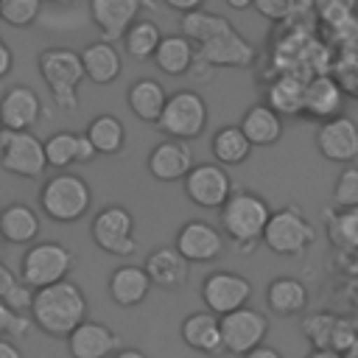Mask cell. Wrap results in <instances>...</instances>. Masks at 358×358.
Instances as JSON below:
<instances>
[{
    "label": "cell",
    "mask_w": 358,
    "mask_h": 358,
    "mask_svg": "<svg viewBox=\"0 0 358 358\" xmlns=\"http://www.w3.org/2000/svg\"><path fill=\"white\" fill-rule=\"evenodd\" d=\"M87 296L78 282L62 280L34 291L28 316L34 327H39L50 338H67L87 319Z\"/></svg>",
    "instance_id": "obj_1"
},
{
    "label": "cell",
    "mask_w": 358,
    "mask_h": 358,
    "mask_svg": "<svg viewBox=\"0 0 358 358\" xmlns=\"http://www.w3.org/2000/svg\"><path fill=\"white\" fill-rule=\"evenodd\" d=\"M268 201L260 193L252 190H235L221 207H218V224H221V235L235 246L238 255H249L266 224H268Z\"/></svg>",
    "instance_id": "obj_2"
},
{
    "label": "cell",
    "mask_w": 358,
    "mask_h": 358,
    "mask_svg": "<svg viewBox=\"0 0 358 358\" xmlns=\"http://www.w3.org/2000/svg\"><path fill=\"white\" fill-rule=\"evenodd\" d=\"M36 67H39L45 87L50 90L53 103L62 112H76L78 109V84L84 81L78 50L62 48V45L45 48L36 56Z\"/></svg>",
    "instance_id": "obj_3"
},
{
    "label": "cell",
    "mask_w": 358,
    "mask_h": 358,
    "mask_svg": "<svg viewBox=\"0 0 358 358\" xmlns=\"http://www.w3.org/2000/svg\"><path fill=\"white\" fill-rule=\"evenodd\" d=\"M92 187L84 176L59 171L39 187V210L56 224H76L90 213Z\"/></svg>",
    "instance_id": "obj_4"
},
{
    "label": "cell",
    "mask_w": 358,
    "mask_h": 358,
    "mask_svg": "<svg viewBox=\"0 0 358 358\" xmlns=\"http://www.w3.org/2000/svg\"><path fill=\"white\" fill-rule=\"evenodd\" d=\"M73 266H76V255L64 243H59V241H39V243H31L25 249L17 274H20V280L31 291H39L45 285L67 280Z\"/></svg>",
    "instance_id": "obj_5"
},
{
    "label": "cell",
    "mask_w": 358,
    "mask_h": 358,
    "mask_svg": "<svg viewBox=\"0 0 358 358\" xmlns=\"http://www.w3.org/2000/svg\"><path fill=\"white\" fill-rule=\"evenodd\" d=\"M260 241L274 255L299 257L313 246L316 229H313V224L305 218V213L299 207H280V210H274L268 215V224H266Z\"/></svg>",
    "instance_id": "obj_6"
},
{
    "label": "cell",
    "mask_w": 358,
    "mask_h": 358,
    "mask_svg": "<svg viewBox=\"0 0 358 358\" xmlns=\"http://www.w3.org/2000/svg\"><path fill=\"white\" fill-rule=\"evenodd\" d=\"M157 126L171 140L187 143V140L199 137L207 126V101L193 90H176L173 95H168Z\"/></svg>",
    "instance_id": "obj_7"
},
{
    "label": "cell",
    "mask_w": 358,
    "mask_h": 358,
    "mask_svg": "<svg viewBox=\"0 0 358 358\" xmlns=\"http://www.w3.org/2000/svg\"><path fill=\"white\" fill-rule=\"evenodd\" d=\"M90 235L95 241V246L106 255L115 257H129L137 252V238H134V218L126 207L120 204H109L103 210H98L92 215L90 224Z\"/></svg>",
    "instance_id": "obj_8"
},
{
    "label": "cell",
    "mask_w": 358,
    "mask_h": 358,
    "mask_svg": "<svg viewBox=\"0 0 358 358\" xmlns=\"http://www.w3.org/2000/svg\"><path fill=\"white\" fill-rule=\"evenodd\" d=\"M0 168L20 179H39L48 171L42 140L34 131L0 134Z\"/></svg>",
    "instance_id": "obj_9"
},
{
    "label": "cell",
    "mask_w": 358,
    "mask_h": 358,
    "mask_svg": "<svg viewBox=\"0 0 358 358\" xmlns=\"http://www.w3.org/2000/svg\"><path fill=\"white\" fill-rule=\"evenodd\" d=\"M221 327V347L232 355H246L249 350L260 347L268 336V316L255 308H238L227 316H218Z\"/></svg>",
    "instance_id": "obj_10"
},
{
    "label": "cell",
    "mask_w": 358,
    "mask_h": 358,
    "mask_svg": "<svg viewBox=\"0 0 358 358\" xmlns=\"http://www.w3.org/2000/svg\"><path fill=\"white\" fill-rule=\"evenodd\" d=\"M252 282L243 274L235 271H213L204 277L201 282V302L210 313L215 316H227L238 308H246L252 299Z\"/></svg>",
    "instance_id": "obj_11"
},
{
    "label": "cell",
    "mask_w": 358,
    "mask_h": 358,
    "mask_svg": "<svg viewBox=\"0 0 358 358\" xmlns=\"http://www.w3.org/2000/svg\"><path fill=\"white\" fill-rule=\"evenodd\" d=\"M173 249L187 263H215L227 252V238L221 235L218 227H213L201 218H190L179 227Z\"/></svg>",
    "instance_id": "obj_12"
},
{
    "label": "cell",
    "mask_w": 358,
    "mask_h": 358,
    "mask_svg": "<svg viewBox=\"0 0 358 358\" xmlns=\"http://www.w3.org/2000/svg\"><path fill=\"white\" fill-rule=\"evenodd\" d=\"M182 182H185L187 199L204 210H218L232 196V179H229L227 168H221L218 162L193 165Z\"/></svg>",
    "instance_id": "obj_13"
},
{
    "label": "cell",
    "mask_w": 358,
    "mask_h": 358,
    "mask_svg": "<svg viewBox=\"0 0 358 358\" xmlns=\"http://www.w3.org/2000/svg\"><path fill=\"white\" fill-rule=\"evenodd\" d=\"M196 59L207 67H249L255 62V48L246 36H241L232 25L196 45Z\"/></svg>",
    "instance_id": "obj_14"
},
{
    "label": "cell",
    "mask_w": 358,
    "mask_h": 358,
    "mask_svg": "<svg viewBox=\"0 0 358 358\" xmlns=\"http://www.w3.org/2000/svg\"><path fill=\"white\" fill-rule=\"evenodd\" d=\"M316 148L327 162L352 165L358 159V123L347 115L322 120L316 129Z\"/></svg>",
    "instance_id": "obj_15"
},
{
    "label": "cell",
    "mask_w": 358,
    "mask_h": 358,
    "mask_svg": "<svg viewBox=\"0 0 358 358\" xmlns=\"http://www.w3.org/2000/svg\"><path fill=\"white\" fill-rule=\"evenodd\" d=\"M143 0H90V20L101 34V42L115 45L126 28L140 17Z\"/></svg>",
    "instance_id": "obj_16"
},
{
    "label": "cell",
    "mask_w": 358,
    "mask_h": 358,
    "mask_svg": "<svg viewBox=\"0 0 358 358\" xmlns=\"http://www.w3.org/2000/svg\"><path fill=\"white\" fill-rule=\"evenodd\" d=\"M39 117H42V101L31 87L14 84L3 92V98H0L3 131H34Z\"/></svg>",
    "instance_id": "obj_17"
},
{
    "label": "cell",
    "mask_w": 358,
    "mask_h": 358,
    "mask_svg": "<svg viewBox=\"0 0 358 358\" xmlns=\"http://www.w3.org/2000/svg\"><path fill=\"white\" fill-rule=\"evenodd\" d=\"M148 173L159 182H179L193 168V151L185 140H162L148 151Z\"/></svg>",
    "instance_id": "obj_18"
},
{
    "label": "cell",
    "mask_w": 358,
    "mask_h": 358,
    "mask_svg": "<svg viewBox=\"0 0 358 358\" xmlns=\"http://www.w3.org/2000/svg\"><path fill=\"white\" fill-rule=\"evenodd\" d=\"M67 350L73 358H109L112 352L120 350V336L103 322L84 319L67 336Z\"/></svg>",
    "instance_id": "obj_19"
},
{
    "label": "cell",
    "mask_w": 358,
    "mask_h": 358,
    "mask_svg": "<svg viewBox=\"0 0 358 358\" xmlns=\"http://www.w3.org/2000/svg\"><path fill=\"white\" fill-rule=\"evenodd\" d=\"M344 103V90L338 84V78L319 73L313 78L305 81V95H302V115L308 117H319V120H330L341 112Z\"/></svg>",
    "instance_id": "obj_20"
},
{
    "label": "cell",
    "mask_w": 358,
    "mask_h": 358,
    "mask_svg": "<svg viewBox=\"0 0 358 358\" xmlns=\"http://www.w3.org/2000/svg\"><path fill=\"white\" fill-rule=\"evenodd\" d=\"M143 271L148 274L151 285L162 288V291H176L187 282L190 277V263L173 249V246H157L154 252H148Z\"/></svg>",
    "instance_id": "obj_21"
},
{
    "label": "cell",
    "mask_w": 358,
    "mask_h": 358,
    "mask_svg": "<svg viewBox=\"0 0 358 358\" xmlns=\"http://www.w3.org/2000/svg\"><path fill=\"white\" fill-rule=\"evenodd\" d=\"M81 70H84V78H90L92 84L98 87H106L112 81H117L120 70H123V59H120V50L109 42H90L81 53Z\"/></svg>",
    "instance_id": "obj_22"
},
{
    "label": "cell",
    "mask_w": 358,
    "mask_h": 358,
    "mask_svg": "<svg viewBox=\"0 0 358 358\" xmlns=\"http://www.w3.org/2000/svg\"><path fill=\"white\" fill-rule=\"evenodd\" d=\"M179 336H182V341H185L190 350H196V352H204V355H218V352H224L218 316L210 313V310H196V313L185 316V322H182V327H179Z\"/></svg>",
    "instance_id": "obj_23"
},
{
    "label": "cell",
    "mask_w": 358,
    "mask_h": 358,
    "mask_svg": "<svg viewBox=\"0 0 358 358\" xmlns=\"http://www.w3.org/2000/svg\"><path fill=\"white\" fill-rule=\"evenodd\" d=\"M151 291V280L148 274L143 271V266H117L112 274H109V296L115 305L120 308H134L140 305Z\"/></svg>",
    "instance_id": "obj_24"
},
{
    "label": "cell",
    "mask_w": 358,
    "mask_h": 358,
    "mask_svg": "<svg viewBox=\"0 0 358 358\" xmlns=\"http://www.w3.org/2000/svg\"><path fill=\"white\" fill-rule=\"evenodd\" d=\"M39 235V213L25 201H11L0 210V238L17 246L34 243Z\"/></svg>",
    "instance_id": "obj_25"
},
{
    "label": "cell",
    "mask_w": 358,
    "mask_h": 358,
    "mask_svg": "<svg viewBox=\"0 0 358 358\" xmlns=\"http://www.w3.org/2000/svg\"><path fill=\"white\" fill-rule=\"evenodd\" d=\"M238 129L249 140V145H274L282 134V117L266 103H255L243 112Z\"/></svg>",
    "instance_id": "obj_26"
},
{
    "label": "cell",
    "mask_w": 358,
    "mask_h": 358,
    "mask_svg": "<svg viewBox=\"0 0 358 358\" xmlns=\"http://www.w3.org/2000/svg\"><path fill=\"white\" fill-rule=\"evenodd\" d=\"M126 101H129V109L145 120V123H157L159 115H162V106L168 101V92L165 87L157 81V78H137L129 84V92H126Z\"/></svg>",
    "instance_id": "obj_27"
},
{
    "label": "cell",
    "mask_w": 358,
    "mask_h": 358,
    "mask_svg": "<svg viewBox=\"0 0 358 358\" xmlns=\"http://www.w3.org/2000/svg\"><path fill=\"white\" fill-rule=\"evenodd\" d=\"M151 59L157 62V67L165 76H185L193 67L196 48L182 34H168V36L159 39V45H157V50H154Z\"/></svg>",
    "instance_id": "obj_28"
},
{
    "label": "cell",
    "mask_w": 358,
    "mask_h": 358,
    "mask_svg": "<svg viewBox=\"0 0 358 358\" xmlns=\"http://www.w3.org/2000/svg\"><path fill=\"white\" fill-rule=\"evenodd\" d=\"M266 302L277 316H296L308 308V288L296 277H277L266 288Z\"/></svg>",
    "instance_id": "obj_29"
},
{
    "label": "cell",
    "mask_w": 358,
    "mask_h": 358,
    "mask_svg": "<svg viewBox=\"0 0 358 358\" xmlns=\"http://www.w3.org/2000/svg\"><path fill=\"white\" fill-rule=\"evenodd\" d=\"M84 137L92 143L95 154H106V157L120 154L123 145H126V129H123L120 117H115V115H109V112L95 115V117L90 120V126H87Z\"/></svg>",
    "instance_id": "obj_30"
},
{
    "label": "cell",
    "mask_w": 358,
    "mask_h": 358,
    "mask_svg": "<svg viewBox=\"0 0 358 358\" xmlns=\"http://www.w3.org/2000/svg\"><path fill=\"white\" fill-rule=\"evenodd\" d=\"M302 95H305V81L288 73L268 87L266 106L274 109L277 115H302Z\"/></svg>",
    "instance_id": "obj_31"
},
{
    "label": "cell",
    "mask_w": 358,
    "mask_h": 358,
    "mask_svg": "<svg viewBox=\"0 0 358 358\" xmlns=\"http://www.w3.org/2000/svg\"><path fill=\"white\" fill-rule=\"evenodd\" d=\"M249 154H252V145H249V140L243 137V131L238 126H221L213 134V157L221 168L241 165V162L249 159Z\"/></svg>",
    "instance_id": "obj_32"
},
{
    "label": "cell",
    "mask_w": 358,
    "mask_h": 358,
    "mask_svg": "<svg viewBox=\"0 0 358 358\" xmlns=\"http://www.w3.org/2000/svg\"><path fill=\"white\" fill-rule=\"evenodd\" d=\"M159 39H162L159 25H157L154 20H140V17H137V20L126 28V34H123V48H126V53H129L131 59L145 62V59L154 56Z\"/></svg>",
    "instance_id": "obj_33"
},
{
    "label": "cell",
    "mask_w": 358,
    "mask_h": 358,
    "mask_svg": "<svg viewBox=\"0 0 358 358\" xmlns=\"http://www.w3.org/2000/svg\"><path fill=\"white\" fill-rule=\"evenodd\" d=\"M227 25H229V20H227V17L213 14V11H204V8L187 11V14H182V20H179L182 36H185L187 42H196V45L207 42L210 36H215L218 31H224Z\"/></svg>",
    "instance_id": "obj_34"
},
{
    "label": "cell",
    "mask_w": 358,
    "mask_h": 358,
    "mask_svg": "<svg viewBox=\"0 0 358 358\" xmlns=\"http://www.w3.org/2000/svg\"><path fill=\"white\" fill-rule=\"evenodd\" d=\"M338 322H341V316L327 313V310H319V313H308L299 327H302V333H305V338L310 341L313 350H330Z\"/></svg>",
    "instance_id": "obj_35"
},
{
    "label": "cell",
    "mask_w": 358,
    "mask_h": 358,
    "mask_svg": "<svg viewBox=\"0 0 358 358\" xmlns=\"http://www.w3.org/2000/svg\"><path fill=\"white\" fill-rule=\"evenodd\" d=\"M31 296H34V291L20 280V274L0 260V302H6L17 313H28Z\"/></svg>",
    "instance_id": "obj_36"
},
{
    "label": "cell",
    "mask_w": 358,
    "mask_h": 358,
    "mask_svg": "<svg viewBox=\"0 0 358 358\" xmlns=\"http://www.w3.org/2000/svg\"><path fill=\"white\" fill-rule=\"evenodd\" d=\"M42 148L48 168L67 171L76 162V131H56L42 143Z\"/></svg>",
    "instance_id": "obj_37"
},
{
    "label": "cell",
    "mask_w": 358,
    "mask_h": 358,
    "mask_svg": "<svg viewBox=\"0 0 358 358\" xmlns=\"http://www.w3.org/2000/svg\"><path fill=\"white\" fill-rule=\"evenodd\" d=\"M327 232L336 246L358 249V207L338 210L336 215L327 213Z\"/></svg>",
    "instance_id": "obj_38"
},
{
    "label": "cell",
    "mask_w": 358,
    "mask_h": 358,
    "mask_svg": "<svg viewBox=\"0 0 358 358\" xmlns=\"http://www.w3.org/2000/svg\"><path fill=\"white\" fill-rule=\"evenodd\" d=\"M42 0H0V20L11 28H28L36 22Z\"/></svg>",
    "instance_id": "obj_39"
},
{
    "label": "cell",
    "mask_w": 358,
    "mask_h": 358,
    "mask_svg": "<svg viewBox=\"0 0 358 358\" xmlns=\"http://www.w3.org/2000/svg\"><path fill=\"white\" fill-rule=\"evenodd\" d=\"M333 204L338 210H350L358 207V165H344V171L336 176L333 185Z\"/></svg>",
    "instance_id": "obj_40"
},
{
    "label": "cell",
    "mask_w": 358,
    "mask_h": 358,
    "mask_svg": "<svg viewBox=\"0 0 358 358\" xmlns=\"http://www.w3.org/2000/svg\"><path fill=\"white\" fill-rule=\"evenodd\" d=\"M358 11V0H313V17L324 25L338 22Z\"/></svg>",
    "instance_id": "obj_41"
},
{
    "label": "cell",
    "mask_w": 358,
    "mask_h": 358,
    "mask_svg": "<svg viewBox=\"0 0 358 358\" xmlns=\"http://www.w3.org/2000/svg\"><path fill=\"white\" fill-rule=\"evenodd\" d=\"M31 327H34V322L28 313H17L6 302H0V338H6V336L22 338V336H28Z\"/></svg>",
    "instance_id": "obj_42"
},
{
    "label": "cell",
    "mask_w": 358,
    "mask_h": 358,
    "mask_svg": "<svg viewBox=\"0 0 358 358\" xmlns=\"http://www.w3.org/2000/svg\"><path fill=\"white\" fill-rule=\"evenodd\" d=\"M324 28L330 31L336 45H341V48H355L358 45V11L344 17V20H338V22H330Z\"/></svg>",
    "instance_id": "obj_43"
},
{
    "label": "cell",
    "mask_w": 358,
    "mask_h": 358,
    "mask_svg": "<svg viewBox=\"0 0 358 358\" xmlns=\"http://www.w3.org/2000/svg\"><path fill=\"white\" fill-rule=\"evenodd\" d=\"M252 6L266 20H288L299 8V0H252Z\"/></svg>",
    "instance_id": "obj_44"
},
{
    "label": "cell",
    "mask_w": 358,
    "mask_h": 358,
    "mask_svg": "<svg viewBox=\"0 0 358 358\" xmlns=\"http://www.w3.org/2000/svg\"><path fill=\"white\" fill-rule=\"evenodd\" d=\"M98 154H95V148H92V143L84 137V134H76V162H92Z\"/></svg>",
    "instance_id": "obj_45"
},
{
    "label": "cell",
    "mask_w": 358,
    "mask_h": 358,
    "mask_svg": "<svg viewBox=\"0 0 358 358\" xmlns=\"http://www.w3.org/2000/svg\"><path fill=\"white\" fill-rule=\"evenodd\" d=\"M11 70H14V50H11V45L0 36V78H6Z\"/></svg>",
    "instance_id": "obj_46"
},
{
    "label": "cell",
    "mask_w": 358,
    "mask_h": 358,
    "mask_svg": "<svg viewBox=\"0 0 358 358\" xmlns=\"http://www.w3.org/2000/svg\"><path fill=\"white\" fill-rule=\"evenodd\" d=\"M162 3L173 11H179V14H187V11H196V8L204 6V0H162Z\"/></svg>",
    "instance_id": "obj_47"
},
{
    "label": "cell",
    "mask_w": 358,
    "mask_h": 358,
    "mask_svg": "<svg viewBox=\"0 0 358 358\" xmlns=\"http://www.w3.org/2000/svg\"><path fill=\"white\" fill-rule=\"evenodd\" d=\"M243 358H282V355H280V350H274V347H268V344H260V347L249 350Z\"/></svg>",
    "instance_id": "obj_48"
},
{
    "label": "cell",
    "mask_w": 358,
    "mask_h": 358,
    "mask_svg": "<svg viewBox=\"0 0 358 358\" xmlns=\"http://www.w3.org/2000/svg\"><path fill=\"white\" fill-rule=\"evenodd\" d=\"M0 358H22V352L11 338H0Z\"/></svg>",
    "instance_id": "obj_49"
},
{
    "label": "cell",
    "mask_w": 358,
    "mask_h": 358,
    "mask_svg": "<svg viewBox=\"0 0 358 358\" xmlns=\"http://www.w3.org/2000/svg\"><path fill=\"white\" fill-rule=\"evenodd\" d=\"M112 358H148L143 350H134V347H123V350H117Z\"/></svg>",
    "instance_id": "obj_50"
},
{
    "label": "cell",
    "mask_w": 358,
    "mask_h": 358,
    "mask_svg": "<svg viewBox=\"0 0 358 358\" xmlns=\"http://www.w3.org/2000/svg\"><path fill=\"white\" fill-rule=\"evenodd\" d=\"M305 358H341V355H336V352H330V350H310Z\"/></svg>",
    "instance_id": "obj_51"
},
{
    "label": "cell",
    "mask_w": 358,
    "mask_h": 358,
    "mask_svg": "<svg viewBox=\"0 0 358 358\" xmlns=\"http://www.w3.org/2000/svg\"><path fill=\"white\" fill-rule=\"evenodd\" d=\"M229 8H235V11H243V8H249L252 6V0H224Z\"/></svg>",
    "instance_id": "obj_52"
},
{
    "label": "cell",
    "mask_w": 358,
    "mask_h": 358,
    "mask_svg": "<svg viewBox=\"0 0 358 358\" xmlns=\"http://www.w3.org/2000/svg\"><path fill=\"white\" fill-rule=\"evenodd\" d=\"M341 358H358V341H355V344H352V347H350V350H347Z\"/></svg>",
    "instance_id": "obj_53"
},
{
    "label": "cell",
    "mask_w": 358,
    "mask_h": 358,
    "mask_svg": "<svg viewBox=\"0 0 358 358\" xmlns=\"http://www.w3.org/2000/svg\"><path fill=\"white\" fill-rule=\"evenodd\" d=\"M42 3H56V6H67L70 0H42Z\"/></svg>",
    "instance_id": "obj_54"
},
{
    "label": "cell",
    "mask_w": 358,
    "mask_h": 358,
    "mask_svg": "<svg viewBox=\"0 0 358 358\" xmlns=\"http://www.w3.org/2000/svg\"><path fill=\"white\" fill-rule=\"evenodd\" d=\"M0 134H3V123H0Z\"/></svg>",
    "instance_id": "obj_55"
},
{
    "label": "cell",
    "mask_w": 358,
    "mask_h": 358,
    "mask_svg": "<svg viewBox=\"0 0 358 358\" xmlns=\"http://www.w3.org/2000/svg\"><path fill=\"white\" fill-rule=\"evenodd\" d=\"M0 243H3V238H0Z\"/></svg>",
    "instance_id": "obj_56"
}]
</instances>
